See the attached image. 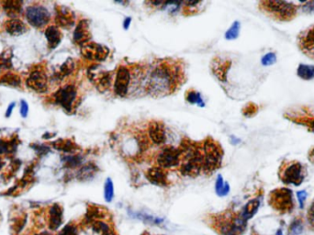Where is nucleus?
Segmentation results:
<instances>
[{"mask_svg":"<svg viewBox=\"0 0 314 235\" xmlns=\"http://www.w3.org/2000/svg\"><path fill=\"white\" fill-rule=\"evenodd\" d=\"M291 230H292L293 234H295V235H299L300 233H302V223H300V222H296V223H293V224H292V227H291Z\"/></svg>","mask_w":314,"mask_h":235,"instance_id":"nucleus-42","label":"nucleus"},{"mask_svg":"<svg viewBox=\"0 0 314 235\" xmlns=\"http://www.w3.org/2000/svg\"><path fill=\"white\" fill-rule=\"evenodd\" d=\"M239 29H240V24L239 22H234L233 26L229 29L228 31L226 32V35L225 37L228 40H234L235 38H237V36L239 35Z\"/></svg>","mask_w":314,"mask_h":235,"instance_id":"nucleus-35","label":"nucleus"},{"mask_svg":"<svg viewBox=\"0 0 314 235\" xmlns=\"http://www.w3.org/2000/svg\"><path fill=\"white\" fill-rule=\"evenodd\" d=\"M97 167H95V165L93 164H88L86 165L85 167H82L79 172H78V178L81 180L90 179L95 173L97 172Z\"/></svg>","mask_w":314,"mask_h":235,"instance_id":"nucleus-29","label":"nucleus"},{"mask_svg":"<svg viewBox=\"0 0 314 235\" xmlns=\"http://www.w3.org/2000/svg\"><path fill=\"white\" fill-rule=\"evenodd\" d=\"M91 39V33L89 31V25L86 20H81L78 22L74 31V41L75 44L81 46L88 44Z\"/></svg>","mask_w":314,"mask_h":235,"instance_id":"nucleus-16","label":"nucleus"},{"mask_svg":"<svg viewBox=\"0 0 314 235\" xmlns=\"http://www.w3.org/2000/svg\"><path fill=\"white\" fill-rule=\"evenodd\" d=\"M3 8L8 13L12 19H17L19 13L22 10V2L20 1H6L3 3Z\"/></svg>","mask_w":314,"mask_h":235,"instance_id":"nucleus-23","label":"nucleus"},{"mask_svg":"<svg viewBox=\"0 0 314 235\" xmlns=\"http://www.w3.org/2000/svg\"><path fill=\"white\" fill-rule=\"evenodd\" d=\"M306 196H307V194H306V192L305 191H301L298 193V197H299V199H300V201H301L302 205L303 204V202H304V200H305Z\"/></svg>","mask_w":314,"mask_h":235,"instance_id":"nucleus-45","label":"nucleus"},{"mask_svg":"<svg viewBox=\"0 0 314 235\" xmlns=\"http://www.w3.org/2000/svg\"><path fill=\"white\" fill-rule=\"evenodd\" d=\"M6 31L12 36H19L28 31V28L23 21L18 19H11L6 22Z\"/></svg>","mask_w":314,"mask_h":235,"instance_id":"nucleus-22","label":"nucleus"},{"mask_svg":"<svg viewBox=\"0 0 314 235\" xmlns=\"http://www.w3.org/2000/svg\"><path fill=\"white\" fill-rule=\"evenodd\" d=\"M63 222V209L60 205H53L50 209L49 227L50 229L56 230Z\"/></svg>","mask_w":314,"mask_h":235,"instance_id":"nucleus-21","label":"nucleus"},{"mask_svg":"<svg viewBox=\"0 0 314 235\" xmlns=\"http://www.w3.org/2000/svg\"><path fill=\"white\" fill-rule=\"evenodd\" d=\"M275 62H276V56L274 54L266 55L263 58V60H262L263 64H265V65H270V64H273Z\"/></svg>","mask_w":314,"mask_h":235,"instance_id":"nucleus-39","label":"nucleus"},{"mask_svg":"<svg viewBox=\"0 0 314 235\" xmlns=\"http://www.w3.org/2000/svg\"><path fill=\"white\" fill-rule=\"evenodd\" d=\"M58 235H77V229L74 225L68 224L58 234Z\"/></svg>","mask_w":314,"mask_h":235,"instance_id":"nucleus-38","label":"nucleus"},{"mask_svg":"<svg viewBox=\"0 0 314 235\" xmlns=\"http://www.w3.org/2000/svg\"><path fill=\"white\" fill-rule=\"evenodd\" d=\"M270 204L274 209L280 212H289L294 207L293 196L290 189L280 188L270 194Z\"/></svg>","mask_w":314,"mask_h":235,"instance_id":"nucleus-6","label":"nucleus"},{"mask_svg":"<svg viewBox=\"0 0 314 235\" xmlns=\"http://www.w3.org/2000/svg\"><path fill=\"white\" fill-rule=\"evenodd\" d=\"M129 22H130V18H129V19H126V20H125V23H124V28H125V29H128V28H129Z\"/></svg>","mask_w":314,"mask_h":235,"instance_id":"nucleus-46","label":"nucleus"},{"mask_svg":"<svg viewBox=\"0 0 314 235\" xmlns=\"http://www.w3.org/2000/svg\"><path fill=\"white\" fill-rule=\"evenodd\" d=\"M17 140L19 139H11L10 141L0 140V155L14 153L18 146Z\"/></svg>","mask_w":314,"mask_h":235,"instance_id":"nucleus-26","label":"nucleus"},{"mask_svg":"<svg viewBox=\"0 0 314 235\" xmlns=\"http://www.w3.org/2000/svg\"><path fill=\"white\" fill-rule=\"evenodd\" d=\"M146 177L153 185L158 186H167V174L162 167L150 168L146 173Z\"/></svg>","mask_w":314,"mask_h":235,"instance_id":"nucleus-18","label":"nucleus"},{"mask_svg":"<svg viewBox=\"0 0 314 235\" xmlns=\"http://www.w3.org/2000/svg\"><path fill=\"white\" fill-rule=\"evenodd\" d=\"M0 84L9 87H18L21 85V79L18 74L6 73L1 76Z\"/></svg>","mask_w":314,"mask_h":235,"instance_id":"nucleus-25","label":"nucleus"},{"mask_svg":"<svg viewBox=\"0 0 314 235\" xmlns=\"http://www.w3.org/2000/svg\"><path fill=\"white\" fill-rule=\"evenodd\" d=\"M180 172L188 176H197L203 169V153L196 143L186 140L179 147Z\"/></svg>","mask_w":314,"mask_h":235,"instance_id":"nucleus-2","label":"nucleus"},{"mask_svg":"<svg viewBox=\"0 0 314 235\" xmlns=\"http://www.w3.org/2000/svg\"><path fill=\"white\" fill-rule=\"evenodd\" d=\"M223 152L218 142L207 139L203 144V169L207 174L214 172L222 165Z\"/></svg>","mask_w":314,"mask_h":235,"instance_id":"nucleus-3","label":"nucleus"},{"mask_svg":"<svg viewBox=\"0 0 314 235\" xmlns=\"http://www.w3.org/2000/svg\"><path fill=\"white\" fill-rule=\"evenodd\" d=\"M137 73V72H136ZM132 71L128 66H120L116 73V77L114 80V92L119 97H126L129 93L130 86L133 85L134 76L132 75Z\"/></svg>","mask_w":314,"mask_h":235,"instance_id":"nucleus-5","label":"nucleus"},{"mask_svg":"<svg viewBox=\"0 0 314 235\" xmlns=\"http://www.w3.org/2000/svg\"><path fill=\"white\" fill-rule=\"evenodd\" d=\"M277 235H282V233H281V231H279V232L277 233Z\"/></svg>","mask_w":314,"mask_h":235,"instance_id":"nucleus-48","label":"nucleus"},{"mask_svg":"<svg viewBox=\"0 0 314 235\" xmlns=\"http://www.w3.org/2000/svg\"><path fill=\"white\" fill-rule=\"evenodd\" d=\"M187 99H188V101L189 103H191V104L197 103L199 106L203 105V104H202L203 101H202V99L200 98V95L197 93V92H195V91H189V92L188 93V96H187Z\"/></svg>","mask_w":314,"mask_h":235,"instance_id":"nucleus-36","label":"nucleus"},{"mask_svg":"<svg viewBox=\"0 0 314 235\" xmlns=\"http://www.w3.org/2000/svg\"><path fill=\"white\" fill-rule=\"evenodd\" d=\"M56 23L63 27L70 28L74 23V14L67 6H59L56 9Z\"/></svg>","mask_w":314,"mask_h":235,"instance_id":"nucleus-17","label":"nucleus"},{"mask_svg":"<svg viewBox=\"0 0 314 235\" xmlns=\"http://www.w3.org/2000/svg\"><path fill=\"white\" fill-rule=\"evenodd\" d=\"M88 76H89V79L95 83L98 89L101 92L106 91L111 86V81H112L111 73L99 70L97 65H94V67L89 68Z\"/></svg>","mask_w":314,"mask_h":235,"instance_id":"nucleus-13","label":"nucleus"},{"mask_svg":"<svg viewBox=\"0 0 314 235\" xmlns=\"http://www.w3.org/2000/svg\"><path fill=\"white\" fill-rule=\"evenodd\" d=\"M4 166V162L2 161V159L0 158V169Z\"/></svg>","mask_w":314,"mask_h":235,"instance_id":"nucleus-47","label":"nucleus"},{"mask_svg":"<svg viewBox=\"0 0 314 235\" xmlns=\"http://www.w3.org/2000/svg\"><path fill=\"white\" fill-rule=\"evenodd\" d=\"M53 145L55 146V148L63 151L64 153H74L78 149V146L71 140L60 139L56 142H53Z\"/></svg>","mask_w":314,"mask_h":235,"instance_id":"nucleus-24","label":"nucleus"},{"mask_svg":"<svg viewBox=\"0 0 314 235\" xmlns=\"http://www.w3.org/2000/svg\"><path fill=\"white\" fill-rule=\"evenodd\" d=\"M216 191L220 196H225L229 192V185L227 183H224L222 176H219L218 179L216 181Z\"/></svg>","mask_w":314,"mask_h":235,"instance_id":"nucleus-33","label":"nucleus"},{"mask_svg":"<svg viewBox=\"0 0 314 235\" xmlns=\"http://www.w3.org/2000/svg\"><path fill=\"white\" fill-rule=\"evenodd\" d=\"M15 102H12L10 105L8 106V108H7V110H6V117L8 118L11 116V113H12L13 109L15 108Z\"/></svg>","mask_w":314,"mask_h":235,"instance_id":"nucleus-44","label":"nucleus"},{"mask_svg":"<svg viewBox=\"0 0 314 235\" xmlns=\"http://www.w3.org/2000/svg\"><path fill=\"white\" fill-rule=\"evenodd\" d=\"M299 45L306 56L314 59V26L300 34Z\"/></svg>","mask_w":314,"mask_h":235,"instance_id":"nucleus-14","label":"nucleus"},{"mask_svg":"<svg viewBox=\"0 0 314 235\" xmlns=\"http://www.w3.org/2000/svg\"><path fill=\"white\" fill-rule=\"evenodd\" d=\"M77 97V90L73 85H66L61 87L55 94V100L56 104L61 106L66 112L73 111L75 100Z\"/></svg>","mask_w":314,"mask_h":235,"instance_id":"nucleus-8","label":"nucleus"},{"mask_svg":"<svg viewBox=\"0 0 314 235\" xmlns=\"http://www.w3.org/2000/svg\"><path fill=\"white\" fill-rule=\"evenodd\" d=\"M180 163V152L179 149L173 146H167L163 149L157 156V164L159 167L167 169L170 167L179 166Z\"/></svg>","mask_w":314,"mask_h":235,"instance_id":"nucleus-11","label":"nucleus"},{"mask_svg":"<svg viewBox=\"0 0 314 235\" xmlns=\"http://www.w3.org/2000/svg\"><path fill=\"white\" fill-rule=\"evenodd\" d=\"M12 57L11 50L4 51L0 55V71L8 70L12 67Z\"/></svg>","mask_w":314,"mask_h":235,"instance_id":"nucleus-27","label":"nucleus"},{"mask_svg":"<svg viewBox=\"0 0 314 235\" xmlns=\"http://www.w3.org/2000/svg\"><path fill=\"white\" fill-rule=\"evenodd\" d=\"M308 218L310 223H311V224L314 227V203L313 204V206L311 207L310 211H309Z\"/></svg>","mask_w":314,"mask_h":235,"instance_id":"nucleus-43","label":"nucleus"},{"mask_svg":"<svg viewBox=\"0 0 314 235\" xmlns=\"http://www.w3.org/2000/svg\"><path fill=\"white\" fill-rule=\"evenodd\" d=\"M259 202L258 200H252L250 201L248 204L246 206L244 212L242 214V218L244 220H248L250 218H252L253 216V214L255 213V211H257L258 209Z\"/></svg>","mask_w":314,"mask_h":235,"instance_id":"nucleus-31","label":"nucleus"},{"mask_svg":"<svg viewBox=\"0 0 314 235\" xmlns=\"http://www.w3.org/2000/svg\"><path fill=\"white\" fill-rule=\"evenodd\" d=\"M32 148L35 149L38 155H46L50 151V149L45 145H38L37 144V145H34V147H32Z\"/></svg>","mask_w":314,"mask_h":235,"instance_id":"nucleus-41","label":"nucleus"},{"mask_svg":"<svg viewBox=\"0 0 314 235\" xmlns=\"http://www.w3.org/2000/svg\"><path fill=\"white\" fill-rule=\"evenodd\" d=\"M28 22L36 28H42L51 19V14L46 7L42 6H31L26 10Z\"/></svg>","mask_w":314,"mask_h":235,"instance_id":"nucleus-9","label":"nucleus"},{"mask_svg":"<svg viewBox=\"0 0 314 235\" xmlns=\"http://www.w3.org/2000/svg\"><path fill=\"white\" fill-rule=\"evenodd\" d=\"M148 135L151 142L160 145L166 142V128L160 121H152L148 127Z\"/></svg>","mask_w":314,"mask_h":235,"instance_id":"nucleus-15","label":"nucleus"},{"mask_svg":"<svg viewBox=\"0 0 314 235\" xmlns=\"http://www.w3.org/2000/svg\"><path fill=\"white\" fill-rule=\"evenodd\" d=\"M280 178L285 184L299 186L304 179L303 167L300 163L287 164L285 168L280 169Z\"/></svg>","mask_w":314,"mask_h":235,"instance_id":"nucleus-7","label":"nucleus"},{"mask_svg":"<svg viewBox=\"0 0 314 235\" xmlns=\"http://www.w3.org/2000/svg\"><path fill=\"white\" fill-rule=\"evenodd\" d=\"M105 199L107 201H111L113 196H114V186H113V183L110 178H108L107 181L105 182V192H104Z\"/></svg>","mask_w":314,"mask_h":235,"instance_id":"nucleus-34","label":"nucleus"},{"mask_svg":"<svg viewBox=\"0 0 314 235\" xmlns=\"http://www.w3.org/2000/svg\"><path fill=\"white\" fill-rule=\"evenodd\" d=\"M27 87L38 93H45L48 89V78L47 75L41 69H35L32 71L26 81Z\"/></svg>","mask_w":314,"mask_h":235,"instance_id":"nucleus-12","label":"nucleus"},{"mask_svg":"<svg viewBox=\"0 0 314 235\" xmlns=\"http://www.w3.org/2000/svg\"><path fill=\"white\" fill-rule=\"evenodd\" d=\"M93 229L100 235H115L113 230L111 229L109 224L103 223L102 221H94L92 224Z\"/></svg>","mask_w":314,"mask_h":235,"instance_id":"nucleus-28","label":"nucleus"},{"mask_svg":"<svg viewBox=\"0 0 314 235\" xmlns=\"http://www.w3.org/2000/svg\"><path fill=\"white\" fill-rule=\"evenodd\" d=\"M81 158L77 155H72V156H67L65 158V165L68 167H75L78 165H80Z\"/></svg>","mask_w":314,"mask_h":235,"instance_id":"nucleus-37","label":"nucleus"},{"mask_svg":"<svg viewBox=\"0 0 314 235\" xmlns=\"http://www.w3.org/2000/svg\"><path fill=\"white\" fill-rule=\"evenodd\" d=\"M81 53L83 57H85L89 61L102 62L106 60V58L109 56L110 51L103 45L95 43H88L81 46Z\"/></svg>","mask_w":314,"mask_h":235,"instance_id":"nucleus-10","label":"nucleus"},{"mask_svg":"<svg viewBox=\"0 0 314 235\" xmlns=\"http://www.w3.org/2000/svg\"><path fill=\"white\" fill-rule=\"evenodd\" d=\"M74 69V62L73 59L68 58L65 62H63L62 66L60 67L58 75L60 78H63L65 76H67L69 74H72Z\"/></svg>","mask_w":314,"mask_h":235,"instance_id":"nucleus-30","label":"nucleus"},{"mask_svg":"<svg viewBox=\"0 0 314 235\" xmlns=\"http://www.w3.org/2000/svg\"><path fill=\"white\" fill-rule=\"evenodd\" d=\"M45 37L50 49H56L62 41V33L56 26H50L45 30Z\"/></svg>","mask_w":314,"mask_h":235,"instance_id":"nucleus-20","label":"nucleus"},{"mask_svg":"<svg viewBox=\"0 0 314 235\" xmlns=\"http://www.w3.org/2000/svg\"><path fill=\"white\" fill-rule=\"evenodd\" d=\"M229 67H230V62L228 61H222L220 58H215L211 64L213 74H215L216 76L222 82L226 81Z\"/></svg>","mask_w":314,"mask_h":235,"instance_id":"nucleus-19","label":"nucleus"},{"mask_svg":"<svg viewBox=\"0 0 314 235\" xmlns=\"http://www.w3.org/2000/svg\"><path fill=\"white\" fill-rule=\"evenodd\" d=\"M47 235V234H44V235Z\"/></svg>","mask_w":314,"mask_h":235,"instance_id":"nucleus-49","label":"nucleus"},{"mask_svg":"<svg viewBox=\"0 0 314 235\" xmlns=\"http://www.w3.org/2000/svg\"><path fill=\"white\" fill-rule=\"evenodd\" d=\"M182 78L181 68L176 62L161 61L151 70L145 83V89L153 97H166L174 93Z\"/></svg>","mask_w":314,"mask_h":235,"instance_id":"nucleus-1","label":"nucleus"},{"mask_svg":"<svg viewBox=\"0 0 314 235\" xmlns=\"http://www.w3.org/2000/svg\"><path fill=\"white\" fill-rule=\"evenodd\" d=\"M298 74L305 80L312 79L314 77V66L302 64L298 69Z\"/></svg>","mask_w":314,"mask_h":235,"instance_id":"nucleus-32","label":"nucleus"},{"mask_svg":"<svg viewBox=\"0 0 314 235\" xmlns=\"http://www.w3.org/2000/svg\"><path fill=\"white\" fill-rule=\"evenodd\" d=\"M264 11L278 20H290L295 17L296 6L283 1H263L260 3Z\"/></svg>","mask_w":314,"mask_h":235,"instance_id":"nucleus-4","label":"nucleus"},{"mask_svg":"<svg viewBox=\"0 0 314 235\" xmlns=\"http://www.w3.org/2000/svg\"><path fill=\"white\" fill-rule=\"evenodd\" d=\"M28 113H29V106L25 100H21V102H20V114L22 117L26 118Z\"/></svg>","mask_w":314,"mask_h":235,"instance_id":"nucleus-40","label":"nucleus"}]
</instances>
